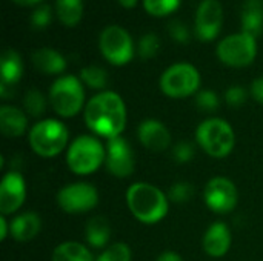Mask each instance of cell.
I'll return each mask as SVG.
<instances>
[{
  "mask_svg": "<svg viewBox=\"0 0 263 261\" xmlns=\"http://www.w3.org/2000/svg\"><path fill=\"white\" fill-rule=\"evenodd\" d=\"M139 142L151 152H163L171 146V134L168 128L156 118L143 120L137 128Z\"/></svg>",
  "mask_w": 263,
  "mask_h": 261,
  "instance_id": "obj_15",
  "label": "cell"
},
{
  "mask_svg": "<svg viewBox=\"0 0 263 261\" xmlns=\"http://www.w3.org/2000/svg\"><path fill=\"white\" fill-rule=\"evenodd\" d=\"M126 205L133 217L143 225H156L162 222L170 211L168 195L146 182H137L128 188Z\"/></svg>",
  "mask_w": 263,
  "mask_h": 261,
  "instance_id": "obj_2",
  "label": "cell"
},
{
  "mask_svg": "<svg viewBox=\"0 0 263 261\" xmlns=\"http://www.w3.org/2000/svg\"><path fill=\"white\" fill-rule=\"evenodd\" d=\"M0 72H2V85L12 88L15 83H18V80L23 75V62L17 51L6 49L3 52L2 63H0Z\"/></svg>",
  "mask_w": 263,
  "mask_h": 261,
  "instance_id": "obj_22",
  "label": "cell"
},
{
  "mask_svg": "<svg viewBox=\"0 0 263 261\" xmlns=\"http://www.w3.org/2000/svg\"><path fill=\"white\" fill-rule=\"evenodd\" d=\"M159 85L166 97L185 98L199 91L200 72L191 63H176L165 69Z\"/></svg>",
  "mask_w": 263,
  "mask_h": 261,
  "instance_id": "obj_7",
  "label": "cell"
},
{
  "mask_svg": "<svg viewBox=\"0 0 263 261\" xmlns=\"http://www.w3.org/2000/svg\"><path fill=\"white\" fill-rule=\"evenodd\" d=\"M168 31H170V35L179 43H188L191 40V32L188 26L182 23L180 20H171L168 23Z\"/></svg>",
  "mask_w": 263,
  "mask_h": 261,
  "instance_id": "obj_34",
  "label": "cell"
},
{
  "mask_svg": "<svg viewBox=\"0 0 263 261\" xmlns=\"http://www.w3.org/2000/svg\"><path fill=\"white\" fill-rule=\"evenodd\" d=\"M80 80L88 88L102 92L108 85V72L102 66H86L80 71Z\"/></svg>",
  "mask_w": 263,
  "mask_h": 261,
  "instance_id": "obj_25",
  "label": "cell"
},
{
  "mask_svg": "<svg viewBox=\"0 0 263 261\" xmlns=\"http://www.w3.org/2000/svg\"><path fill=\"white\" fill-rule=\"evenodd\" d=\"M196 140L200 149L214 158L230 155L236 146V134L233 126L219 117L203 120L196 129Z\"/></svg>",
  "mask_w": 263,
  "mask_h": 261,
  "instance_id": "obj_4",
  "label": "cell"
},
{
  "mask_svg": "<svg viewBox=\"0 0 263 261\" xmlns=\"http://www.w3.org/2000/svg\"><path fill=\"white\" fill-rule=\"evenodd\" d=\"M55 12L65 26H76L83 15L82 0H55Z\"/></svg>",
  "mask_w": 263,
  "mask_h": 261,
  "instance_id": "obj_24",
  "label": "cell"
},
{
  "mask_svg": "<svg viewBox=\"0 0 263 261\" xmlns=\"http://www.w3.org/2000/svg\"><path fill=\"white\" fill-rule=\"evenodd\" d=\"M29 146L31 149L43 157L52 158L65 151L69 132L68 128L57 118H45L37 122L29 129Z\"/></svg>",
  "mask_w": 263,
  "mask_h": 261,
  "instance_id": "obj_5",
  "label": "cell"
},
{
  "mask_svg": "<svg viewBox=\"0 0 263 261\" xmlns=\"http://www.w3.org/2000/svg\"><path fill=\"white\" fill-rule=\"evenodd\" d=\"M32 65L37 71H40L42 74H48V75H57L62 74L66 69V60L65 57L51 48H42L37 49L35 52H32Z\"/></svg>",
  "mask_w": 263,
  "mask_h": 261,
  "instance_id": "obj_19",
  "label": "cell"
},
{
  "mask_svg": "<svg viewBox=\"0 0 263 261\" xmlns=\"http://www.w3.org/2000/svg\"><path fill=\"white\" fill-rule=\"evenodd\" d=\"M83 120L96 137L106 140L120 137L126 126V105L114 91H102L88 100Z\"/></svg>",
  "mask_w": 263,
  "mask_h": 261,
  "instance_id": "obj_1",
  "label": "cell"
},
{
  "mask_svg": "<svg viewBox=\"0 0 263 261\" xmlns=\"http://www.w3.org/2000/svg\"><path fill=\"white\" fill-rule=\"evenodd\" d=\"M11 237L15 242L26 243L35 238L42 228V220L35 212H22L11 222Z\"/></svg>",
  "mask_w": 263,
  "mask_h": 261,
  "instance_id": "obj_18",
  "label": "cell"
},
{
  "mask_svg": "<svg viewBox=\"0 0 263 261\" xmlns=\"http://www.w3.org/2000/svg\"><path fill=\"white\" fill-rule=\"evenodd\" d=\"M119 3L125 8V9H133L137 5V0H119Z\"/></svg>",
  "mask_w": 263,
  "mask_h": 261,
  "instance_id": "obj_39",
  "label": "cell"
},
{
  "mask_svg": "<svg viewBox=\"0 0 263 261\" xmlns=\"http://www.w3.org/2000/svg\"><path fill=\"white\" fill-rule=\"evenodd\" d=\"M49 103L54 112L63 118H71L85 109V88L79 77L62 75L49 89Z\"/></svg>",
  "mask_w": 263,
  "mask_h": 261,
  "instance_id": "obj_6",
  "label": "cell"
},
{
  "mask_svg": "<svg viewBox=\"0 0 263 261\" xmlns=\"http://www.w3.org/2000/svg\"><path fill=\"white\" fill-rule=\"evenodd\" d=\"M250 92H251V97H253L257 103L263 105V77L256 78V80L251 83Z\"/></svg>",
  "mask_w": 263,
  "mask_h": 261,
  "instance_id": "obj_36",
  "label": "cell"
},
{
  "mask_svg": "<svg viewBox=\"0 0 263 261\" xmlns=\"http://www.w3.org/2000/svg\"><path fill=\"white\" fill-rule=\"evenodd\" d=\"M242 32L257 38L263 32V0H245L242 8Z\"/></svg>",
  "mask_w": 263,
  "mask_h": 261,
  "instance_id": "obj_20",
  "label": "cell"
},
{
  "mask_svg": "<svg viewBox=\"0 0 263 261\" xmlns=\"http://www.w3.org/2000/svg\"><path fill=\"white\" fill-rule=\"evenodd\" d=\"M219 60L231 68H245L251 65L257 54L256 38L240 32L225 37L216 49Z\"/></svg>",
  "mask_w": 263,
  "mask_h": 261,
  "instance_id": "obj_9",
  "label": "cell"
},
{
  "mask_svg": "<svg viewBox=\"0 0 263 261\" xmlns=\"http://www.w3.org/2000/svg\"><path fill=\"white\" fill-rule=\"evenodd\" d=\"M57 205L66 214H86L99 205V191L91 183H69L57 192Z\"/></svg>",
  "mask_w": 263,
  "mask_h": 261,
  "instance_id": "obj_10",
  "label": "cell"
},
{
  "mask_svg": "<svg viewBox=\"0 0 263 261\" xmlns=\"http://www.w3.org/2000/svg\"><path fill=\"white\" fill-rule=\"evenodd\" d=\"M102 55L114 66H123L134 57V43L126 29L117 25L106 26L99 37Z\"/></svg>",
  "mask_w": 263,
  "mask_h": 261,
  "instance_id": "obj_8",
  "label": "cell"
},
{
  "mask_svg": "<svg viewBox=\"0 0 263 261\" xmlns=\"http://www.w3.org/2000/svg\"><path fill=\"white\" fill-rule=\"evenodd\" d=\"M157 261H183V260H182V257H180L179 254H176V252H173V251H166V252H163V254H160V255H159Z\"/></svg>",
  "mask_w": 263,
  "mask_h": 261,
  "instance_id": "obj_38",
  "label": "cell"
},
{
  "mask_svg": "<svg viewBox=\"0 0 263 261\" xmlns=\"http://www.w3.org/2000/svg\"><path fill=\"white\" fill-rule=\"evenodd\" d=\"M105 166L116 178H128L136 169V157L131 145L123 137L106 140Z\"/></svg>",
  "mask_w": 263,
  "mask_h": 261,
  "instance_id": "obj_12",
  "label": "cell"
},
{
  "mask_svg": "<svg viewBox=\"0 0 263 261\" xmlns=\"http://www.w3.org/2000/svg\"><path fill=\"white\" fill-rule=\"evenodd\" d=\"M182 0H143V8L148 14L165 17L177 11Z\"/></svg>",
  "mask_w": 263,
  "mask_h": 261,
  "instance_id": "obj_27",
  "label": "cell"
},
{
  "mask_svg": "<svg viewBox=\"0 0 263 261\" xmlns=\"http://www.w3.org/2000/svg\"><path fill=\"white\" fill-rule=\"evenodd\" d=\"M220 105V100L217 97V94L214 91L205 89V91H199L196 95V106L205 112H214L217 111Z\"/></svg>",
  "mask_w": 263,
  "mask_h": 261,
  "instance_id": "obj_31",
  "label": "cell"
},
{
  "mask_svg": "<svg viewBox=\"0 0 263 261\" xmlns=\"http://www.w3.org/2000/svg\"><path fill=\"white\" fill-rule=\"evenodd\" d=\"M12 2L17 3V5H20V6H31V5L39 3L40 0H12Z\"/></svg>",
  "mask_w": 263,
  "mask_h": 261,
  "instance_id": "obj_40",
  "label": "cell"
},
{
  "mask_svg": "<svg viewBox=\"0 0 263 261\" xmlns=\"http://www.w3.org/2000/svg\"><path fill=\"white\" fill-rule=\"evenodd\" d=\"M131 248L126 243H114L105 248L96 261H131Z\"/></svg>",
  "mask_w": 263,
  "mask_h": 261,
  "instance_id": "obj_28",
  "label": "cell"
},
{
  "mask_svg": "<svg viewBox=\"0 0 263 261\" xmlns=\"http://www.w3.org/2000/svg\"><path fill=\"white\" fill-rule=\"evenodd\" d=\"M52 261H96V258L85 245L77 242H65L54 249Z\"/></svg>",
  "mask_w": 263,
  "mask_h": 261,
  "instance_id": "obj_23",
  "label": "cell"
},
{
  "mask_svg": "<svg viewBox=\"0 0 263 261\" xmlns=\"http://www.w3.org/2000/svg\"><path fill=\"white\" fill-rule=\"evenodd\" d=\"M23 108L26 114L34 118H39L46 111V97L39 89H29L23 98Z\"/></svg>",
  "mask_w": 263,
  "mask_h": 261,
  "instance_id": "obj_26",
  "label": "cell"
},
{
  "mask_svg": "<svg viewBox=\"0 0 263 261\" xmlns=\"http://www.w3.org/2000/svg\"><path fill=\"white\" fill-rule=\"evenodd\" d=\"M8 234H11V225L6 220V217H0V242H5Z\"/></svg>",
  "mask_w": 263,
  "mask_h": 261,
  "instance_id": "obj_37",
  "label": "cell"
},
{
  "mask_svg": "<svg viewBox=\"0 0 263 261\" xmlns=\"http://www.w3.org/2000/svg\"><path fill=\"white\" fill-rule=\"evenodd\" d=\"M223 25V8L219 0H202L196 11L194 32L200 42H213Z\"/></svg>",
  "mask_w": 263,
  "mask_h": 261,
  "instance_id": "obj_13",
  "label": "cell"
},
{
  "mask_svg": "<svg viewBox=\"0 0 263 261\" xmlns=\"http://www.w3.org/2000/svg\"><path fill=\"white\" fill-rule=\"evenodd\" d=\"M28 128L26 114L11 105H3L0 108V131L8 138H17L25 134Z\"/></svg>",
  "mask_w": 263,
  "mask_h": 261,
  "instance_id": "obj_17",
  "label": "cell"
},
{
  "mask_svg": "<svg viewBox=\"0 0 263 261\" xmlns=\"http://www.w3.org/2000/svg\"><path fill=\"white\" fill-rule=\"evenodd\" d=\"M85 238L88 245L96 249L108 248V243L111 238V225L108 218L102 215L92 217L85 226Z\"/></svg>",
  "mask_w": 263,
  "mask_h": 261,
  "instance_id": "obj_21",
  "label": "cell"
},
{
  "mask_svg": "<svg viewBox=\"0 0 263 261\" xmlns=\"http://www.w3.org/2000/svg\"><path fill=\"white\" fill-rule=\"evenodd\" d=\"M194 154H196L194 145L190 143V142H179L177 145H174V148H173V151H171L173 158H174L179 165L190 163V162L194 158Z\"/></svg>",
  "mask_w": 263,
  "mask_h": 261,
  "instance_id": "obj_32",
  "label": "cell"
},
{
  "mask_svg": "<svg viewBox=\"0 0 263 261\" xmlns=\"http://www.w3.org/2000/svg\"><path fill=\"white\" fill-rule=\"evenodd\" d=\"M203 200L210 211L216 214H228L237 206L239 192L230 178L214 177L205 185Z\"/></svg>",
  "mask_w": 263,
  "mask_h": 261,
  "instance_id": "obj_11",
  "label": "cell"
},
{
  "mask_svg": "<svg viewBox=\"0 0 263 261\" xmlns=\"http://www.w3.org/2000/svg\"><path fill=\"white\" fill-rule=\"evenodd\" d=\"M26 200V183L20 172H6L0 183V212L3 217L15 214Z\"/></svg>",
  "mask_w": 263,
  "mask_h": 261,
  "instance_id": "obj_14",
  "label": "cell"
},
{
  "mask_svg": "<svg viewBox=\"0 0 263 261\" xmlns=\"http://www.w3.org/2000/svg\"><path fill=\"white\" fill-rule=\"evenodd\" d=\"M168 198L170 202L173 203H177V205H183V203H188L193 195H194V186L190 183V182H176L170 191H168Z\"/></svg>",
  "mask_w": 263,
  "mask_h": 261,
  "instance_id": "obj_29",
  "label": "cell"
},
{
  "mask_svg": "<svg viewBox=\"0 0 263 261\" xmlns=\"http://www.w3.org/2000/svg\"><path fill=\"white\" fill-rule=\"evenodd\" d=\"M106 148L96 135H79L66 149V165L76 175H91L105 165Z\"/></svg>",
  "mask_w": 263,
  "mask_h": 261,
  "instance_id": "obj_3",
  "label": "cell"
},
{
  "mask_svg": "<svg viewBox=\"0 0 263 261\" xmlns=\"http://www.w3.org/2000/svg\"><path fill=\"white\" fill-rule=\"evenodd\" d=\"M51 18H52V12L48 5L37 6L31 14V26L34 29H43L51 23Z\"/></svg>",
  "mask_w": 263,
  "mask_h": 261,
  "instance_id": "obj_33",
  "label": "cell"
},
{
  "mask_svg": "<svg viewBox=\"0 0 263 261\" xmlns=\"http://www.w3.org/2000/svg\"><path fill=\"white\" fill-rule=\"evenodd\" d=\"M231 231L222 222L213 223L203 235V251L213 258H220L227 255L231 248Z\"/></svg>",
  "mask_w": 263,
  "mask_h": 261,
  "instance_id": "obj_16",
  "label": "cell"
},
{
  "mask_svg": "<svg viewBox=\"0 0 263 261\" xmlns=\"http://www.w3.org/2000/svg\"><path fill=\"white\" fill-rule=\"evenodd\" d=\"M247 91L243 86H239V85H234V86H230L225 92V102L227 105H230L231 108H239L242 106L245 102H247Z\"/></svg>",
  "mask_w": 263,
  "mask_h": 261,
  "instance_id": "obj_35",
  "label": "cell"
},
{
  "mask_svg": "<svg viewBox=\"0 0 263 261\" xmlns=\"http://www.w3.org/2000/svg\"><path fill=\"white\" fill-rule=\"evenodd\" d=\"M160 48V40L154 32H148L145 34L137 45V52L143 60H149L153 57H156V54L159 52Z\"/></svg>",
  "mask_w": 263,
  "mask_h": 261,
  "instance_id": "obj_30",
  "label": "cell"
}]
</instances>
